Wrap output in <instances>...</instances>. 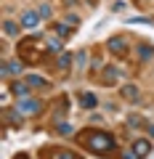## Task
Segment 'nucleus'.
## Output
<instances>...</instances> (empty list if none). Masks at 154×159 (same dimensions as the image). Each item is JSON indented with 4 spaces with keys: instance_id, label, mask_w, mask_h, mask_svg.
<instances>
[{
    "instance_id": "1",
    "label": "nucleus",
    "mask_w": 154,
    "mask_h": 159,
    "mask_svg": "<svg viewBox=\"0 0 154 159\" xmlns=\"http://www.w3.org/2000/svg\"><path fill=\"white\" fill-rule=\"evenodd\" d=\"M74 143H80L85 151H91L93 157L114 159L120 157V143L114 138V133L98 130V127H82L80 133H74Z\"/></svg>"
},
{
    "instance_id": "2",
    "label": "nucleus",
    "mask_w": 154,
    "mask_h": 159,
    "mask_svg": "<svg viewBox=\"0 0 154 159\" xmlns=\"http://www.w3.org/2000/svg\"><path fill=\"white\" fill-rule=\"evenodd\" d=\"M48 43L43 37H24L21 43L16 45V53H19V58H21L24 64H32V66H37V64H43L48 58Z\"/></svg>"
},
{
    "instance_id": "3",
    "label": "nucleus",
    "mask_w": 154,
    "mask_h": 159,
    "mask_svg": "<svg viewBox=\"0 0 154 159\" xmlns=\"http://www.w3.org/2000/svg\"><path fill=\"white\" fill-rule=\"evenodd\" d=\"M37 157L40 159H82L80 154L69 151V148H64V146H43L40 151H37Z\"/></svg>"
},
{
    "instance_id": "4",
    "label": "nucleus",
    "mask_w": 154,
    "mask_h": 159,
    "mask_svg": "<svg viewBox=\"0 0 154 159\" xmlns=\"http://www.w3.org/2000/svg\"><path fill=\"white\" fill-rule=\"evenodd\" d=\"M106 45H109V51H112L114 56H120V58H128V56H130V48H128L125 34H112Z\"/></svg>"
},
{
    "instance_id": "5",
    "label": "nucleus",
    "mask_w": 154,
    "mask_h": 159,
    "mask_svg": "<svg viewBox=\"0 0 154 159\" xmlns=\"http://www.w3.org/2000/svg\"><path fill=\"white\" fill-rule=\"evenodd\" d=\"M16 109H19V111H21L24 114V117H27V114H29V117H35V114H40V109H43V103L40 101H37V98H19V103H16Z\"/></svg>"
},
{
    "instance_id": "6",
    "label": "nucleus",
    "mask_w": 154,
    "mask_h": 159,
    "mask_svg": "<svg viewBox=\"0 0 154 159\" xmlns=\"http://www.w3.org/2000/svg\"><path fill=\"white\" fill-rule=\"evenodd\" d=\"M130 151L136 154L138 159H143V157H149V151H152V141H146V138H138L136 143L130 146Z\"/></svg>"
},
{
    "instance_id": "7",
    "label": "nucleus",
    "mask_w": 154,
    "mask_h": 159,
    "mask_svg": "<svg viewBox=\"0 0 154 159\" xmlns=\"http://www.w3.org/2000/svg\"><path fill=\"white\" fill-rule=\"evenodd\" d=\"M11 90H13V96H19V98H27L32 88L27 85V80H16V82L11 85Z\"/></svg>"
},
{
    "instance_id": "8",
    "label": "nucleus",
    "mask_w": 154,
    "mask_h": 159,
    "mask_svg": "<svg viewBox=\"0 0 154 159\" xmlns=\"http://www.w3.org/2000/svg\"><path fill=\"white\" fill-rule=\"evenodd\" d=\"M80 106H82V109H96V106H98L96 93H80Z\"/></svg>"
},
{
    "instance_id": "9",
    "label": "nucleus",
    "mask_w": 154,
    "mask_h": 159,
    "mask_svg": "<svg viewBox=\"0 0 154 159\" xmlns=\"http://www.w3.org/2000/svg\"><path fill=\"white\" fill-rule=\"evenodd\" d=\"M37 21H40V16H37L35 11H27L21 16V27H27V29H35V27H37Z\"/></svg>"
},
{
    "instance_id": "10",
    "label": "nucleus",
    "mask_w": 154,
    "mask_h": 159,
    "mask_svg": "<svg viewBox=\"0 0 154 159\" xmlns=\"http://www.w3.org/2000/svg\"><path fill=\"white\" fill-rule=\"evenodd\" d=\"M21 117H24V114L21 111H13V109H11V111H8V109H6V111H3V119H6V122H8V119H11V125H21Z\"/></svg>"
},
{
    "instance_id": "11",
    "label": "nucleus",
    "mask_w": 154,
    "mask_h": 159,
    "mask_svg": "<svg viewBox=\"0 0 154 159\" xmlns=\"http://www.w3.org/2000/svg\"><path fill=\"white\" fill-rule=\"evenodd\" d=\"M136 56L141 58V61H149V58L154 56V48H152V45H138V48H136Z\"/></svg>"
},
{
    "instance_id": "12",
    "label": "nucleus",
    "mask_w": 154,
    "mask_h": 159,
    "mask_svg": "<svg viewBox=\"0 0 154 159\" xmlns=\"http://www.w3.org/2000/svg\"><path fill=\"white\" fill-rule=\"evenodd\" d=\"M101 82H104V85H112V82H117V72H114V66H106V69H104Z\"/></svg>"
},
{
    "instance_id": "13",
    "label": "nucleus",
    "mask_w": 154,
    "mask_h": 159,
    "mask_svg": "<svg viewBox=\"0 0 154 159\" xmlns=\"http://www.w3.org/2000/svg\"><path fill=\"white\" fill-rule=\"evenodd\" d=\"M24 80H27L29 88H48V82L43 77H37V74H29V77H24Z\"/></svg>"
},
{
    "instance_id": "14",
    "label": "nucleus",
    "mask_w": 154,
    "mask_h": 159,
    "mask_svg": "<svg viewBox=\"0 0 154 159\" xmlns=\"http://www.w3.org/2000/svg\"><path fill=\"white\" fill-rule=\"evenodd\" d=\"M53 29H56L58 40H67L69 34H72V27H69V24H53Z\"/></svg>"
},
{
    "instance_id": "15",
    "label": "nucleus",
    "mask_w": 154,
    "mask_h": 159,
    "mask_svg": "<svg viewBox=\"0 0 154 159\" xmlns=\"http://www.w3.org/2000/svg\"><path fill=\"white\" fill-rule=\"evenodd\" d=\"M122 96L130 98V101H138V96H141V93H138L136 85H125V88H122Z\"/></svg>"
},
{
    "instance_id": "16",
    "label": "nucleus",
    "mask_w": 154,
    "mask_h": 159,
    "mask_svg": "<svg viewBox=\"0 0 154 159\" xmlns=\"http://www.w3.org/2000/svg\"><path fill=\"white\" fill-rule=\"evenodd\" d=\"M69 64H72V53H61L58 56V69H67Z\"/></svg>"
},
{
    "instance_id": "17",
    "label": "nucleus",
    "mask_w": 154,
    "mask_h": 159,
    "mask_svg": "<svg viewBox=\"0 0 154 159\" xmlns=\"http://www.w3.org/2000/svg\"><path fill=\"white\" fill-rule=\"evenodd\" d=\"M128 125H130V127H143V117H138V114H130V117H128Z\"/></svg>"
},
{
    "instance_id": "18",
    "label": "nucleus",
    "mask_w": 154,
    "mask_h": 159,
    "mask_svg": "<svg viewBox=\"0 0 154 159\" xmlns=\"http://www.w3.org/2000/svg\"><path fill=\"white\" fill-rule=\"evenodd\" d=\"M3 32H6V34H16L19 27H16L13 21H3Z\"/></svg>"
},
{
    "instance_id": "19",
    "label": "nucleus",
    "mask_w": 154,
    "mask_h": 159,
    "mask_svg": "<svg viewBox=\"0 0 154 159\" xmlns=\"http://www.w3.org/2000/svg\"><path fill=\"white\" fill-rule=\"evenodd\" d=\"M40 16H43V19H51V8L43 6V8H40Z\"/></svg>"
},
{
    "instance_id": "20",
    "label": "nucleus",
    "mask_w": 154,
    "mask_h": 159,
    "mask_svg": "<svg viewBox=\"0 0 154 159\" xmlns=\"http://www.w3.org/2000/svg\"><path fill=\"white\" fill-rule=\"evenodd\" d=\"M11 159H32V157H29V154L27 151H19V154H13V157Z\"/></svg>"
},
{
    "instance_id": "21",
    "label": "nucleus",
    "mask_w": 154,
    "mask_h": 159,
    "mask_svg": "<svg viewBox=\"0 0 154 159\" xmlns=\"http://www.w3.org/2000/svg\"><path fill=\"white\" fill-rule=\"evenodd\" d=\"M120 159H138V157H136V154L130 151V154H120Z\"/></svg>"
},
{
    "instance_id": "22",
    "label": "nucleus",
    "mask_w": 154,
    "mask_h": 159,
    "mask_svg": "<svg viewBox=\"0 0 154 159\" xmlns=\"http://www.w3.org/2000/svg\"><path fill=\"white\" fill-rule=\"evenodd\" d=\"M149 135H152V138H154V125H149Z\"/></svg>"
}]
</instances>
